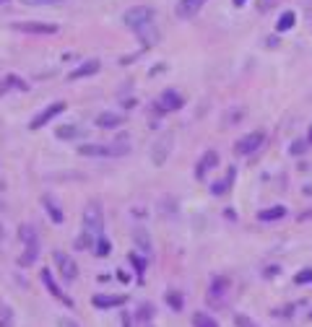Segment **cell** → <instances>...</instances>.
I'll use <instances>...</instances> for the list:
<instances>
[{
	"mask_svg": "<svg viewBox=\"0 0 312 327\" xmlns=\"http://www.w3.org/2000/svg\"><path fill=\"white\" fill-rule=\"evenodd\" d=\"M286 215V208L284 205H273V208H265V210H260L258 213V218L263 224H271V221H278V218H284Z\"/></svg>",
	"mask_w": 312,
	"mask_h": 327,
	"instance_id": "ac0fdd59",
	"label": "cell"
},
{
	"mask_svg": "<svg viewBox=\"0 0 312 327\" xmlns=\"http://www.w3.org/2000/svg\"><path fill=\"white\" fill-rule=\"evenodd\" d=\"M169 148H172V133H164V135H162V140L153 146V154H151V159H153V164H156V166H162V164L167 161Z\"/></svg>",
	"mask_w": 312,
	"mask_h": 327,
	"instance_id": "7c38bea8",
	"label": "cell"
},
{
	"mask_svg": "<svg viewBox=\"0 0 312 327\" xmlns=\"http://www.w3.org/2000/svg\"><path fill=\"white\" fill-rule=\"evenodd\" d=\"M309 317H312V314H309Z\"/></svg>",
	"mask_w": 312,
	"mask_h": 327,
	"instance_id": "8d00e7d4",
	"label": "cell"
},
{
	"mask_svg": "<svg viewBox=\"0 0 312 327\" xmlns=\"http://www.w3.org/2000/svg\"><path fill=\"white\" fill-rule=\"evenodd\" d=\"M24 6H52V3H63V0H21Z\"/></svg>",
	"mask_w": 312,
	"mask_h": 327,
	"instance_id": "1f68e13d",
	"label": "cell"
},
{
	"mask_svg": "<svg viewBox=\"0 0 312 327\" xmlns=\"http://www.w3.org/2000/svg\"><path fill=\"white\" fill-rule=\"evenodd\" d=\"M185 104V99L177 94L174 89H167V91H162L159 94V101H156L153 106H156V112H177Z\"/></svg>",
	"mask_w": 312,
	"mask_h": 327,
	"instance_id": "52a82bcc",
	"label": "cell"
},
{
	"mask_svg": "<svg viewBox=\"0 0 312 327\" xmlns=\"http://www.w3.org/2000/svg\"><path fill=\"white\" fill-rule=\"evenodd\" d=\"M133 242H136V247L143 252V255H151V236H148V231L146 229H136L133 231Z\"/></svg>",
	"mask_w": 312,
	"mask_h": 327,
	"instance_id": "e0dca14e",
	"label": "cell"
},
{
	"mask_svg": "<svg viewBox=\"0 0 312 327\" xmlns=\"http://www.w3.org/2000/svg\"><path fill=\"white\" fill-rule=\"evenodd\" d=\"M99 68H102V62H99V60H86V62H81V65H78V68H76L73 73H68V81L88 78V76H94V73H99Z\"/></svg>",
	"mask_w": 312,
	"mask_h": 327,
	"instance_id": "4fadbf2b",
	"label": "cell"
},
{
	"mask_svg": "<svg viewBox=\"0 0 312 327\" xmlns=\"http://www.w3.org/2000/svg\"><path fill=\"white\" fill-rule=\"evenodd\" d=\"M263 143H265V133L255 130V133L242 135V138L234 143V154H237V156H250V154H255V151H258Z\"/></svg>",
	"mask_w": 312,
	"mask_h": 327,
	"instance_id": "5b68a950",
	"label": "cell"
},
{
	"mask_svg": "<svg viewBox=\"0 0 312 327\" xmlns=\"http://www.w3.org/2000/svg\"><path fill=\"white\" fill-rule=\"evenodd\" d=\"M52 257H55V268H57V273L63 275V280H76V278H78V265H76V260H73L68 252L55 249Z\"/></svg>",
	"mask_w": 312,
	"mask_h": 327,
	"instance_id": "277c9868",
	"label": "cell"
},
{
	"mask_svg": "<svg viewBox=\"0 0 312 327\" xmlns=\"http://www.w3.org/2000/svg\"><path fill=\"white\" fill-rule=\"evenodd\" d=\"M122 21H125V26H128V29L136 31L138 26L151 24V21H153V8H151V6H133V8H128V11H125Z\"/></svg>",
	"mask_w": 312,
	"mask_h": 327,
	"instance_id": "3957f363",
	"label": "cell"
},
{
	"mask_svg": "<svg viewBox=\"0 0 312 327\" xmlns=\"http://www.w3.org/2000/svg\"><path fill=\"white\" fill-rule=\"evenodd\" d=\"M42 283L47 286V291H50L60 304H65V307H73V299H71V296L65 294V291L57 286V283H55V278H52V270H50V268H44V270H42Z\"/></svg>",
	"mask_w": 312,
	"mask_h": 327,
	"instance_id": "9c48e42d",
	"label": "cell"
},
{
	"mask_svg": "<svg viewBox=\"0 0 312 327\" xmlns=\"http://www.w3.org/2000/svg\"><path fill=\"white\" fill-rule=\"evenodd\" d=\"M57 327H81L78 322H73V319H68V317H63L60 322H57Z\"/></svg>",
	"mask_w": 312,
	"mask_h": 327,
	"instance_id": "d6a6232c",
	"label": "cell"
},
{
	"mask_svg": "<svg viewBox=\"0 0 312 327\" xmlns=\"http://www.w3.org/2000/svg\"><path fill=\"white\" fill-rule=\"evenodd\" d=\"M307 143L312 146V125H309V133H307Z\"/></svg>",
	"mask_w": 312,
	"mask_h": 327,
	"instance_id": "e575fe53",
	"label": "cell"
},
{
	"mask_svg": "<svg viewBox=\"0 0 312 327\" xmlns=\"http://www.w3.org/2000/svg\"><path fill=\"white\" fill-rule=\"evenodd\" d=\"M104 231V215H102V205L99 203H88L86 210H83V234L88 239H97L102 236Z\"/></svg>",
	"mask_w": 312,
	"mask_h": 327,
	"instance_id": "6da1fadb",
	"label": "cell"
},
{
	"mask_svg": "<svg viewBox=\"0 0 312 327\" xmlns=\"http://www.w3.org/2000/svg\"><path fill=\"white\" fill-rule=\"evenodd\" d=\"M42 205L47 208V215L52 218V224H63V221H65V215H63L60 205H57V203L50 198V195H44V198H42Z\"/></svg>",
	"mask_w": 312,
	"mask_h": 327,
	"instance_id": "2e32d148",
	"label": "cell"
},
{
	"mask_svg": "<svg viewBox=\"0 0 312 327\" xmlns=\"http://www.w3.org/2000/svg\"><path fill=\"white\" fill-rule=\"evenodd\" d=\"M232 3H234V6L239 8V6H244V3H247V0H232Z\"/></svg>",
	"mask_w": 312,
	"mask_h": 327,
	"instance_id": "836d02e7",
	"label": "cell"
},
{
	"mask_svg": "<svg viewBox=\"0 0 312 327\" xmlns=\"http://www.w3.org/2000/svg\"><path fill=\"white\" fill-rule=\"evenodd\" d=\"M128 260H130V263H133V268L138 270V275H143V270H146V263H143V257H138L136 252H133V255H130Z\"/></svg>",
	"mask_w": 312,
	"mask_h": 327,
	"instance_id": "f1b7e54d",
	"label": "cell"
},
{
	"mask_svg": "<svg viewBox=\"0 0 312 327\" xmlns=\"http://www.w3.org/2000/svg\"><path fill=\"white\" fill-rule=\"evenodd\" d=\"M307 146H309L307 140H294V143H292V148H289V154H292V156H302L304 151H307Z\"/></svg>",
	"mask_w": 312,
	"mask_h": 327,
	"instance_id": "4316f807",
	"label": "cell"
},
{
	"mask_svg": "<svg viewBox=\"0 0 312 327\" xmlns=\"http://www.w3.org/2000/svg\"><path fill=\"white\" fill-rule=\"evenodd\" d=\"M203 6H206V0H177L174 13L180 16V18H193Z\"/></svg>",
	"mask_w": 312,
	"mask_h": 327,
	"instance_id": "8fae6325",
	"label": "cell"
},
{
	"mask_svg": "<svg viewBox=\"0 0 312 327\" xmlns=\"http://www.w3.org/2000/svg\"><path fill=\"white\" fill-rule=\"evenodd\" d=\"M11 26L21 34H57V24H47V21H16Z\"/></svg>",
	"mask_w": 312,
	"mask_h": 327,
	"instance_id": "8992f818",
	"label": "cell"
},
{
	"mask_svg": "<svg viewBox=\"0 0 312 327\" xmlns=\"http://www.w3.org/2000/svg\"><path fill=\"white\" fill-rule=\"evenodd\" d=\"M128 146H99V143H83L78 146V154L81 156H91V159H102V156H125L128 154Z\"/></svg>",
	"mask_w": 312,
	"mask_h": 327,
	"instance_id": "7a4b0ae2",
	"label": "cell"
},
{
	"mask_svg": "<svg viewBox=\"0 0 312 327\" xmlns=\"http://www.w3.org/2000/svg\"><path fill=\"white\" fill-rule=\"evenodd\" d=\"M193 327H219V322L206 312H198V314H193Z\"/></svg>",
	"mask_w": 312,
	"mask_h": 327,
	"instance_id": "603a6c76",
	"label": "cell"
},
{
	"mask_svg": "<svg viewBox=\"0 0 312 327\" xmlns=\"http://www.w3.org/2000/svg\"><path fill=\"white\" fill-rule=\"evenodd\" d=\"M167 304H169V309H174V312H180V309L185 307L182 296H180V294H174V291H169V294H167Z\"/></svg>",
	"mask_w": 312,
	"mask_h": 327,
	"instance_id": "d4e9b609",
	"label": "cell"
},
{
	"mask_svg": "<svg viewBox=\"0 0 312 327\" xmlns=\"http://www.w3.org/2000/svg\"><path fill=\"white\" fill-rule=\"evenodd\" d=\"M294 21H297V16H294V11H284L281 16H278V21H276V31L281 34V31H289L294 26Z\"/></svg>",
	"mask_w": 312,
	"mask_h": 327,
	"instance_id": "ffe728a7",
	"label": "cell"
},
{
	"mask_svg": "<svg viewBox=\"0 0 312 327\" xmlns=\"http://www.w3.org/2000/svg\"><path fill=\"white\" fill-rule=\"evenodd\" d=\"M128 301V296H107V294H97L91 299V304L97 309H112V307H122V304Z\"/></svg>",
	"mask_w": 312,
	"mask_h": 327,
	"instance_id": "9a60e30c",
	"label": "cell"
},
{
	"mask_svg": "<svg viewBox=\"0 0 312 327\" xmlns=\"http://www.w3.org/2000/svg\"><path fill=\"white\" fill-rule=\"evenodd\" d=\"M120 125H125V115L102 112V115L97 117V127H102V130H115V127H120Z\"/></svg>",
	"mask_w": 312,
	"mask_h": 327,
	"instance_id": "5bb4252c",
	"label": "cell"
},
{
	"mask_svg": "<svg viewBox=\"0 0 312 327\" xmlns=\"http://www.w3.org/2000/svg\"><path fill=\"white\" fill-rule=\"evenodd\" d=\"M55 135H57L60 140H73V138L81 135V130H78L76 125H60V127L55 130Z\"/></svg>",
	"mask_w": 312,
	"mask_h": 327,
	"instance_id": "44dd1931",
	"label": "cell"
},
{
	"mask_svg": "<svg viewBox=\"0 0 312 327\" xmlns=\"http://www.w3.org/2000/svg\"><path fill=\"white\" fill-rule=\"evenodd\" d=\"M8 86H13V89H21V91H26V83L21 81V78H16V76H8V78L3 81V86H0V91H6Z\"/></svg>",
	"mask_w": 312,
	"mask_h": 327,
	"instance_id": "484cf974",
	"label": "cell"
},
{
	"mask_svg": "<svg viewBox=\"0 0 312 327\" xmlns=\"http://www.w3.org/2000/svg\"><path fill=\"white\" fill-rule=\"evenodd\" d=\"M234 174H237V169H234V166H229L224 182H216V185L211 187V192H213V195H224V192H229V187H232V182H234Z\"/></svg>",
	"mask_w": 312,
	"mask_h": 327,
	"instance_id": "d6986e66",
	"label": "cell"
},
{
	"mask_svg": "<svg viewBox=\"0 0 312 327\" xmlns=\"http://www.w3.org/2000/svg\"><path fill=\"white\" fill-rule=\"evenodd\" d=\"M37 255H39V247H26V252L18 257V265H24V268H26V265H32L34 260H37Z\"/></svg>",
	"mask_w": 312,
	"mask_h": 327,
	"instance_id": "cb8c5ba5",
	"label": "cell"
},
{
	"mask_svg": "<svg viewBox=\"0 0 312 327\" xmlns=\"http://www.w3.org/2000/svg\"><path fill=\"white\" fill-rule=\"evenodd\" d=\"M216 166H219V154H216V151H206V154L200 156V161L195 164V177L203 179L206 174H208L211 169H216Z\"/></svg>",
	"mask_w": 312,
	"mask_h": 327,
	"instance_id": "30bf717a",
	"label": "cell"
},
{
	"mask_svg": "<svg viewBox=\"0 0 312 327\" xmlns=\"http://www.w3.org/2000/svg\"><path fill=\"white\" fill-rule=\"evenodd\" d=\"M294 283H312V268H304V270H299L297 275H294Z\"/></svg>",
	"mask_w": 312,
	"mask_h": 327,
	"instance_id": "83f0119b",
	"label": "cell"
},
{
	"mask_svg": "<svg viewBox=\"0 0 312 327\" xmlns=\"http://www.w3.org/2000/svg\"><path fill=\"white\" fill-rule=\"evenodd\" d=\"M97 255H99V257H107V255H109V242H107L104 236L97 239Z\"/></svg>",
	"mask_w": 312,
	"mask_h": 327,
	"instance_id": "f546056e",
	"label": "cell"
},
{
	"mask_svg": "<svg viewBox=\"0 0 312 327\" xmlns=\"http://www.w3.org/2000/svg\"><path fill=\"white\" fill-rule=\"evenodd\" d=\"M0 210H6V200H0Z\"/></svg>",
	"mask_w": 312,
	"mask_h": 327,
	"instance_id": "d590c367",
	"label": "cell"
},
{
	"mask_svg": "<svg viewBox=\"0 0 312 327\" xmlns=\"http://www.w3.org/2000/svg\"><path fill=\"white\" fill-rule=\"evenodd\" d=\"M18 236H21V242H24L26 247H39V244H37V234H34V229H32V226H26V224H24V226L18 229Z\"/></svg>",
	"mask_w": 312,
	"mask_h": 327,
	"instance_id": "7402d4cb",
	"label": "cell"
},
{
	"mask_svg": "<svg viewBox=\"0 0 312 327\" xmlns=\"http://www.w3.org/2000/svg\"><path fill=\"white\" fill-rule=\"evenodd\" d=\"M234 324H237V327H258L250 317H244V314H237V317H234Z\"/></svg>",
	"mask_w": 312,
	"mask_h": 327,
	"instance_id": "4dcf8cb0",
	"label": "cell"
},
{
	"mask_svg": "<svg viewBox=\"0 0 312 327\" xmlns=\"http://www.w3.org/2000/svg\"><path fill=\"white\" fill-rule=\"evenodd\" d=\"M65 106H68V104H65V101H55V104H50V106H44L42 109V112L29 122V127L32 130H39V127H44V125H47L52 117H57V115H63L65 112Z\"/></svg>",
	"mask_w": 312,
	"mask_h": 327,
	"instance_id": "ba28073f",
	"label": "cell"
}]
</instances>
